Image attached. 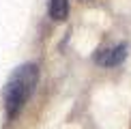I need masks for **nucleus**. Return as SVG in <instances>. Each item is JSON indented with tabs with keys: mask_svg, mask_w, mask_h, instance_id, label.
Returning <instances> with one entry per match:
<instances>
[{
	"mask_svg": "<svg viewBox=\"0 0 131 129\" xmlns=\"http://www.w3.org/2000/svg\"><path fill=\"white\" fill-rule=\"evenodd\" d=\"M125 56H127V43H118V45H112V47L97 52L95 62L103 64V67H116V64H121L125 60Z\"/></svg>",
	"mask_w": 131,
	"mask_h": 129,
	"instance_id": "f03ea898",
	"label": "nucleus"
},
{
	"mask_svg": "<svg viewBox=\"0 0 131 129\" xmlns=\"http://www.w3.org/2000/svg\"><path fill=\"white\" fill-rule=\"evenodd\" d=\"M69 15V0H50V17L62 22Z\"/></svg>",
	"mask_w": 131,
	"mask_h": 129,
	"instance_id": "7ed1b4c3",
	"label": "nucleus"
},
{
	"mask_svg": "<svg viewBox=\"0 0 131 129\" xmlns=\"http://www.w3.org/2000/svg\"><path fill=\"white\" fill-rule=\"evenodd\" d=\"M39 82V64L35 62H24L9 75L7 84H4V116L7 121H13L15 116L24 110V105L28 103L30 95L35 93V86Z\"/></svg>",
	"mask_w": 131,
	"mask_h": 129,
	"instance_id": "f257e3e1",
	"label": "nucleus"
}]
</instances>
